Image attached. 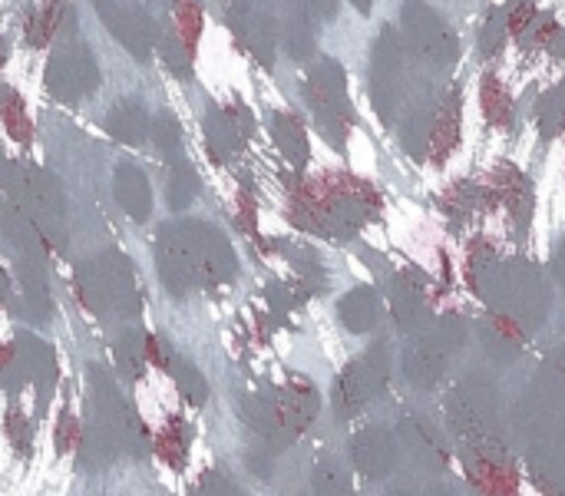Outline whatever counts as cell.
<instances>
[{
    "label": "cell",
    "instance_id": "6da1fadb",
    "mask_svg": "<svg viewBox=\"0 0 565 496\" xmlns=\"http://www.w3.org/2000/svg\"><path fill=\"white\" fill-rule=\"evenodd\" d=\"M156 265L172 295L189 288H215L235 278V252L228 239L205 222H169L156 235Z\"/></svg>",
    "mask_w": 565,
    "mask_h": 496
},
{
    "label": "cell",
    "instance_id": "7a4b0ae2",
    "mask_svg": "<svg viewBox=\"0 0 565 496\" xmlns=\"http://www.w3.org/2000/svg\"><path fill=\"white\" fill-rule=\"evenodd\" d=\"M76 292L96 315L132 318L139 312L136 265L122 252H106L76 268Z\"/></svg>",
    "mask_w": 565,
    "mask_h": 496
},
{
    "label": "cell",
    "instance_id": "3957f363",
    "mask_svg": "<svg viewBox=\"0 0 565 496\" xmlns=\"http://www.w3.org/2000/svg\"><path fill=\"white\" fill-rule=\"evenodd\" d=\"M43 83H46V93L60 103H79L86 96L96 93L99 86V66L93 60V53L76 43V40H66L53 50L50 63H46V73H43Z\"/></svg>",
    "mask_w": 565,
    "mask_h": 496
},
{
    "label": "cell",
    "instance_id": "277c9868",
    "mask_svg": "<svg viewBox=\"0 0 565 496\" xmlns=\"http://www.w3.org/2000/svg\"><path fill=\"white\" fill-rule=\"evenodd\" d=\"M99 20L116 33V40L136 56V60H149L152 46H156V23L152 17L136 3V0H93Z\"/></svg>",
    "mask_w": 565,
    "mask_h": 496
},
{
    "label": "cell",
    "instance_id": "5b68a950",
    "mask_svg": "<svg viewBox=\"0 0 565 496\" xmlns=\"http://www.w3.org/2000/svg\"><path fill=\"white\" fill-rule=\"evenodd\" d=\"M228 23L235 30V36L242 40V46L262 63L271 66L275 60V17L262 0H228Z\"/></svg>",
    "mask_w": 565,
    "mask_h": 496
},
{
    "label": "cell",
    "instance_id": "8992f818",
    "mask_svg": "<svg viewBox=\"0 0 565 496\" xmlns=\"http://www.w3.org/2000/svg\"><path fill=\"white\" fill-rule=\"evenodd\" d=\"M308 99H311L315 113L321 116V126L331 136H341V126L348 123L351 109H348V93H344V73H341L338 63H321L311 73Z\"/></svg>",
    "mask_w": 565,
    "mask_h": 496
},
{
    "label": "cell",
    "instance_id": "52a82bcc",
    "mask_svg": "<svg viewBox=\"0 0 565 496\" xmlns=\"http://www.w3.org/2000/svg\"><path fill=\"white\" fill-rule=\"evenodd\" d=\"M205 139H209V152L218 162H228L248 139L252 133V119L245 113V106H209V116L202 123Z\"/></svg>",
    "mask_w": 565,
    "mask_h": 496
},
{
    "label": "cell",
    "instance_id": "ba28073f",
    "mask_svg": "<svg viewBox=\"0 0 565 496\" xmlns=\"http://www.w3.org/2000/svg\"><path fill=\"white\" fill-rule=\"evenodd\" d=\"M113 192L116 202L122 205V212L132 222H146L152 215V186L146 179V172L132 162H119L113 172Z\"/></svg>",
    "mask_w": 565,
    "mask_h": 496
},
{
    "label": "cell",
    "instance_id": "9c48e42d",
    "mask_svg": "<svg viewBox=\"0 0 565 496\" xmlns=\"http://www.w3.org/2000/svg\"><path fill=\"white\" fill-rule=\"evenodd\" d=\"M275 10V27L285 33V43L291 50V56L305 60L315 46V36H311V13L305 7V0H271Z\"/></svg>",
    "mask_w": 565,
    "mask_h": 496
},
{
    "label": "cell",
    "instance_id": "30bf717a",
    "mask_svg": "<svg viewBox=\"0 0 565 496\" xmlns=\"http://www.w3.org/2000/svg\"><path fill=\"white\" fill-rule=\"evenodd\" d=\"M17 358L23 365V371L30 374V381L40 388V398H46L50 384L56 381V358H53V348L46 341H40L36 335H26L20 331L17 335Z\"/></svg>",
    "mask_w": 565,
    "mask_h": 496
},
{
    "label": "cell",
    "instance_id": "8fae6325",
    "mask_svg": "<svg viewBox=\"0 0 565 496\" xmlns=\"http://www.w3.org/2000/svg\"><path fill=\"white\" fill-rule=\"evenodd\" d=\"M103 126H106V133L116 139V143H122V146H139L146 136H149V113H146V106L139 103V99H119L109 113H106V119H103Z\"/></svg>",
    "mask_w": 565,
    "mask_h": 496
},
{
    "label": "cell",
    "instance_id": "7c38bea8",
    "mask_svg": "<svg viewBox=\"0 0 565 496\" xmlns=\"http://www.w3.org/2000/svg\"><path fill=\"white\" fill-rule=\"evenodd\" d=\"M20 285H23V315L30 321H46L53 315L46 292V262L43 258H17Z\"/></svg>",
    "mask_w": 565,
    "mask_h": 496
},
{
    "label": "cell",
    "instance_id": "4fadbf2b",
    "mask_svg": "<svg viewBox=\"0 0 565 496\" xmlns=\"http://www.w3.org/2000/svg\"><path fill=\"white\" fill-rule=\"evenodd\" d=\"M76 13L63 0H46L36 7V13L26 23V43L30 46H46L56 33H73Z\"/></svg>",
    "mask_w": 565,
    "mask_h": 496
},
{
    "label": "cell",
    "instance_id": "5bb4252c",
    "mask_svg": "<svg viewBox=\"0 0 565 496\" xmlns=\"http://www.w3.org/2000/svg\"><path fill=\"white\" fill-rule=\"evenodd\" d=\"M0 222H3V235L13 245L17 258H43V235L20 205L7 202L0 209Z\"/></svg>",
    "mask_w": 565,
    "mask_h": 496
},
{
    "label": "cell",
    "instance_id": "9a60e30c",
    "mask_svg": "<svg viewBox=\"0 0 565 496\" xmlns=\"http://www.w3.org/2000/svg\"><path fill=\"white\" fill-rule=\"evenodd\" d=\"M391 457H394V447L391 441L374 428V431H364L358 441H354V461L364 474H384L391 467Z\"/></svg>",
    "mask_w": 565,
    "mask_h": 496
},
{
    "label": "cell",
    "instance_id": "2e32d148",
    "mask_svg": "<svg viewBox=\"0 0 565 496\" xmlns=\"http://www.w3.org/2000/svg\"><path fill=\"white\" fill-rule=\"evenodd\" d=\"M271 136L278 139V149L291 159V166H301L308 159V139H305V129L295 116L275 113L271 116Z\"/></svg>",
    "mask_w": 565,
    "mask_h": 496
},
{
    "label": "cell",
    "instance_id": "e0dca14e",
    "mask_svg": "<svg viewBox=\"0 0 565 496\" xmlns=\"http://www.w3.org/2000/svg\"><path fill=\"white\" fill-rule=\"evenodd\" d=\"M169 205L172 212H185L192 202H195V192H199V172L192 169L189 159H172V169H169Z\"/></svg>",
    "mask_w": 565,
    "mask_h": 496
},
{
    "label": "cell",
    "instance_id": "ac0fdd59",
    "mask_svg": "<svg viewBox=\"0 0 565 496\" xmlns=\"http://www.w3.org/2000/svg\"><path fill=\"white\" fill-rule=\"evenodd\" d=\"M169 374L175 378V388H179V394L185 398V404L202 408V404L209 401V381L202 378V371H199L192 361H185V358H172Z\"/></svg>",
    "mask_w": 565,
    "mask_h": 496
},
{
    "label": "cell",
    "instance_id": "d6986e66",
    "mask_svg": "<svg viewBox=\"0 0 565 496\" xmlns=\"http://www.w3.org/2000/svg\"><path fill=\"white\" fill-rule=\"evenodd\" d=\"M0 119L10 133V139L17 143H30L33 136V126H30V116H26V106L23 99L10 89V86H0Z\"/></svg>",
    "mask_w": 565,
    "mask_h": 496
},
{
    "label": "cell",
    "instance_id": "ffe728a7",
    "mask_svg": "<svg viewBox=\"0 0 565 496\" xmlns=\"http://www.w3.org/2000/svg\"><path fill=\"white\" fill-rule=\"evenodd\" d=\"M341 318L351 331H367L377 318V302L367 288H358L351 292L344 302H341Z\"/></svg>",
    "mask_w": 565,
    "mask_h": 496
},
{
    "label": "cell",
    "instance_id": "44dd1931",
    "mask_svg": "<svg viewBox=\"0 0 565 496\" xmlns=\"http://www.w3.org/2000/svg\"><path fill=\"white\" fill-rule=\"evenodd\" d=\"M146 338L149 335H142V331H126L119 341H116V365H119V371L132 381V378H139V371H142V361H146Z\"/></svg>",
    "mask_w": 565,
    "mask_h": 496
},
{
    "label": "cell",
    "instance_id": "7402d4cb",
    "mask_svg": "<svg viewBox=\"0 0 565 496\" xmlns=\"http://www.w3.org/2000/svg\"><path fill=\"white\" fill-rule=\"evenodd\" d=\"M202 33V7L199 0H179L175 3V40L192 53Z\"/></svg>",
    "mask_w": 565,
    "mask_h": 496
},
{
    "label": "cell",
    "instance_id": "603a6c76",
    "mask_svg": "<svg viewBox=\"0 0 565 496\" xmlns=\"http://www.w3.org/2000/svg\"><path fill=\"white\" fill-rule=\"evenodd\" d=\"M159 457L169 464V467H182L185 464V454H189V428L182 421H169V428L159 434Z\"/></svg>",
    "mask_w": 565,
    "mask_h": 496
},
{
    "label": "cell",
    "instance_id": "cb8c5ba5",
    "mask_svg": "<svg viewBox=\"0 0 565 496\" xmlns=\"http://www.w3.org/2000/svg\"><path fill=\"white\" fill-rule=\"evenodd\" d=\"M149 129H152V143H156L159 156H166V159H179V156H175V152H179V146H182L179 119H175V116H169V113H159V119H156Z\"/></svg>",
    "mask_w": 565,
    "mask_h": 496
},
{
    "label": "cell",
    "instance_id": "d4e9b609",
    "mask_svg": "<svg viewBox=\"0 0 565 496\" xmlns=\"http://www.w3.org/2000/svg\"><path fill=\"white\" fill-rule=\"evenodd\" d=\"M315 494L318 496H351V484L338 464H321L315 471Z\"/></svg>",
    "mask_w": 565,
    "mask_h": 496
},
{
    "label": "cell",
    "instance_id": "484cf974",
    "mask_svg": "<svg viewBox=\"0 0 565 496\" xmlns=\"http://www.w3.org/2000/svg\"><path fill=\"white\" fill-rule=\"evenodd\" d=\"M23 381H26V371H23V365H20L17 351L0 345V384H3L10 394H17V391L23 388Z\"/></svg>",
    "mask_w": 565,
    "mask_h": 496
},
{
    "label": "cell",
    "instance_id": "4316f807",
    "mask_svg": "<svg viewBox=\"0 0 565 496\" xmlns=\"http://www.w3.org/2000/svg\"><path fill=\"white\" fill-rule=\"evenodd\" d=\"M7 437H10V444H13L17 454H23V457L30 454V421H26L23 414L13 411V414L7 418Z\"/></svg>",
    "mask_w": 565,
    "mask_h": 496
},
{
    "label": "cell",
    "instance_id": "83f0119b",
    "mask_svg": "<svg viewBox=\"0 0 565 496\" xmlns=\"http://www.w3.org/2000/svg\"><path fill=\"white\" fill-rule=\"evenodd\" d=\"M79 441H83V431H79V421L66 411L63 418H60V428H56V447L66 454V451H79Z\"/></svg>",
    "mask_w": 565,
    "mask_h": 496
},
{
    "label": "cell",
    "instance_id": "f1b7e54d",
    "mask_svg": "<svg viewBox=\"0 0 565 496\" xmlns=\"http://www.w3.org/2000/svg\"><path fill=\"white\" fill-rule=\"evenodd\" d=\"M192 496H238V490H235V484L225 477V474H205L202 481H199V487H195V494Z\"/></svg>",
    "mask_w": 565,
    "mask_h": 496
},
{
    "label": "cell",
    "instance_id": "f546056e",
    "mask_svg": "<svg viewBox=\"0 0 565 496\" xmlns=\"http://www.w3.org/2000/svg\"><path fill=\"white\" fill-rule=\"evenodd\" d=\"M308 7L321 17H334V0H308Z\"/></svg>",
    "mask_w": 565,
    "mask_h": 496
},
{
    "label": "cell",
    "instance_id": "4dcf8cb0",
    "mask_svg": "<svg viewBox=\"0 0 565 496\" xmlns=\"http://www.w3.org/2000/svg\"><path fill=\"white\" fill-rule=\"evenodd\" d=\"M10 298V282H7V272H0V305H7Z\"/></svg>",
    "mask_w": 565,
    "mask_h": 496
},
{
    "label": "cell",
    "instance_id": "1f68e13d",
    "mask_svg": "<svg viewBox=\"0 0 565 496\" xmlns=\"http://www.w3.org/2000/svg\"><path fill=\"white\" fill-rule=\"evenodd\" d=\"M354 3H358L361 10H371V0H354Z\"/></svg>",
    "mask_w": 565,
    "mask_h": 496
}]
</instances>
